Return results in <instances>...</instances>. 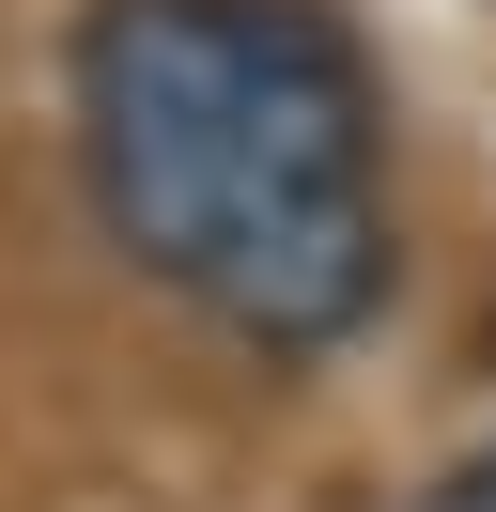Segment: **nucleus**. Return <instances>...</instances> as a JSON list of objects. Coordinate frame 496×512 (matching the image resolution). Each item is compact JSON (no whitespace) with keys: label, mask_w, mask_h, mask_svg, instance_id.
I'll return each instance as SVG.
<instances>
[{"label":"nucleus","mask_w":496,"mask_h":512,"mask_svg":"<svg viewBox=\"0 0 496 512\" xmlns=\"http://www.w3.org/2000/svg\"><path fill=\"white\" fill-rule=\"evenodd\" d=\"M78 156L109 233L264 357L388 295L372 78L310 0H109L78 32Z\"/></svg>","instance_id":"f257e3e1"},{"label":"nucleus","mask_w":496,"mask_h":512,"mask_svg":"<svg viewBox=\"0 0 496 512\" xmlns=\"http://www.w3.org/2000/svg\"><path fill=\"white\" fill-rule=\"evenodd\" d=\"M419 512H496V466H450V481H434Z\"/></svg>","instance_id":"f03ea898"}]
</instances>
